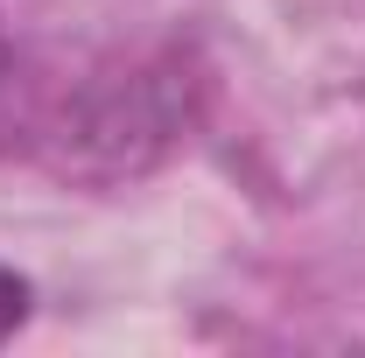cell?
<instances>
[{
    "instance_id": "cell-1",
    "label": "cell",
    "mask_w": 365,
    "mask_h": 358,
    "mask_svg": "<svg viewBox=\"0 0 365 358\" xmlns=\"http://www.w3.org/2000/svg\"><path fill=\"white\" fill-rule=\"evenodd\" d=\"M21 323H29V281L14 267H0V344H7Z\"/></svg>"
},
{
    "instance_id": "cell-2",
    "label": "cell",
    "mask_w": 365,
    "mask_h": 358,
    "mask_svg": "<svg viewBox=\"0 0 365 358\" xmlns=\"http://www.w3.org/2000/svg\"><path fill=\"white\" fill-rule=\"evenodd\" d=\"M0 91H7V36H0Z\"/></svg>"
}]
</instances>
